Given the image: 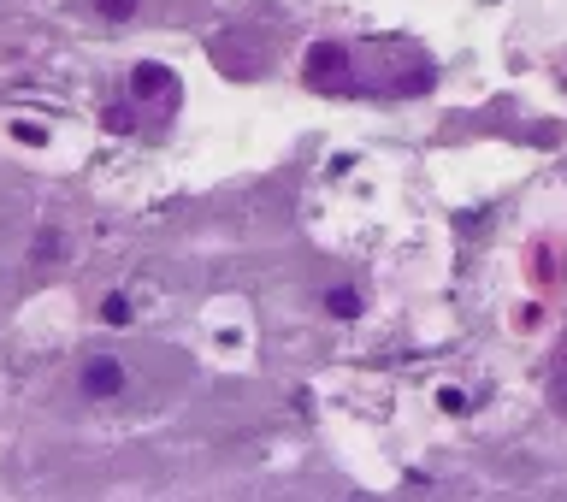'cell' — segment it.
Instances as JSON below:
<instances>
[{"instance_id":"52a82bcc","label":"cell","mask_w":567,"mask_h":502,"mask_svg":"<svg viewBox=\"0 0 567 502\" xmlns=\"http://www.w3.org/2000/svg\"><path fill=\"white\" fill-rule=\"evenodd\" d=\"M136 125V119H130V107L125 101H113V107H107V130H130Z\"/></svg>"},{"instance_id":"3957f363","label":"cell","mask_w":567,"mask_h":502,"mask_svg":"<svg viewBox=\"0 0 567 502\" xmlns=\"http://www.w3.org/2000/svg\"><path fill=\"white\" fill-rule=\"evenodd\" d=\"M130 89H136V101H148V95H160V101H172L178 95V83H172V71L154 60H142L136 71H130Z\"/></svg>"},{"instance_id":"ba28073f","label":"cell","mask_w":567,"mask_h":502,"mask_svg":"<svg viewBox=\"0 0 567 502\" xmlns=\"http://www.w3.org/2000/svg\"><path fill=\"white\" fill-rule=\"evenodd\" d=\"M101 314L113 319V325H130V302H125V296H107V308H101Z\"/></svg>"},{"instance_id":"6da1fadb","label":"cell","mask_w":567,"mask_h":502,"mask_svg":"<svg viewBox=\"0 0 567 502\" xmlns=\"http://www.w3.org/2000/svg\"><path fill=\"white\" fill-rule=\"evenodd\" d=\"M77 390H83L89 402H113V396H125V367H119L113 355H89L83 373H77Z\"/></svg>"},{"instance_id":"277c9868","label":"cell","mask_w":567,"mask_h":502,"mask_svg":"<svg viewBox=\"0 0 567 502\" xmlns=\"http://www.w3.org/2000/svg\"><path fill=\"white\" fill-rule=\"evenodd\" d=\"M325 314L361 319V290H355V284H337V290H325Z\"/></svg>"},{"instance_id":"5b68a950","label":"cell","mask_w":567,"mask_h":502,"mask_svg":"<svg viewBox=\"0 0 567 502\" xmlns=\"http://www.w3.org/2000/svg\"><path fill=\"white\" fill-rule=\"evenodd\" d=\"M60 254H65V237H60V231H36V243H30V260H36V266H54Z\"/></svg>"},{"instance_id":"7a4b0ae2","label":"cell","mask_w":567,"mask_h":502,"mask_svg":"<svg viewBox=\"0 0 567 502\" xmlns=\"http://www.w3.org/2000/svg\"><path fill=\"white\" fill-rule=\"evenodd\" d=\"M308 83H314V89H349V83H355V77H349V48L314 42V48H308Z\"/></svg>"},{"instance_id":"8992f818","label":"cell","mask_w":567,"mask_h":502,"mask_svg":"<svg viewBox=\"0 0 567 502\" xmlns=\"http://www.w3.org/2000/svg\"><path fill=\"white\" fill-rule=\"evenodd\" d=\"M136 6H142V0H95L101 18H136Z\"/></svg>"}]
</instances>
